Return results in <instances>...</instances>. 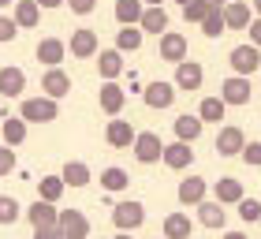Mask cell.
Wrapping results in <instances>:
<instances>
[{"mask_svg":"<svg viewBox=\"0 0 261 239\" xmlns=\"http://www.w3.org/2000/svg\"><path fill=\"white\" fill-rule=\"evenodd\" d=\"M19 116L27 119V124H53L56 116H60V101H53V98H27L22 101V109H19Z\"/></svg>","mask_w":261,"mask_h":239,"instance_id":"1","label":"cell"},{"mask_svg":"<svg viewBox=\"0 0 261 239\" xmlns=\"http://www.w3.org/2000/svg\"><path fill=\"white\" fill-rule=\"evenodd\" d=\"M112 224H116L120 232H138L142 224H146V206H142V202H135V198L120 202V206L112 209Z\"/></svg>","mask_w":261,"mask_h":239,"instance_id":"2","label":"cell"},{"mask_svg":"<svg viewBox=\"0 0 261 239\" xmlns=\"http://www.w3.org/2000/svg\"><path fill=\"white\" fill-rule=\"evenodd\" d=\"M228 64H231V71L235 75H246L250 79L254 71H261V49L250 41V45H235V49L228 53Z\"/></svg>","mask_w":261,"mask_h":239,"instance_id":"3","label":"cell"},{"mask_svg":"<svg viewBox=\"0 0 261 239\" xmlns=\"http://www.w3.org/2000/svg\"><path fill=\"white\" fill-rule=\"evenodd\" d=\"M130 150H135V157H138L142 164H157V161L164 157V142H161V135H153V131H138Z\"/></svg>","mask_w":261,"mask_h":239,"instance_id":"4","label":"cell"},{"mask_svg":"<svg viewBox=\"0 0 261 239\" xmlns=\"http://www.w3.org/2000/svg\"><path fill=\"white\" fill-rule=\"evenodd\" d=\"M172 82H175V90H201V82H205V67H201L198 60H179Z\"/></svg>","mask_w":261,"mask_h":239,"instance_id":"5","label":"cell"},{"mask_svg":"<svg viewBox=\"0 0 261 239\" xmlns=\"http://www.w3.org/2000/svg\"><path fill=\"white\" fill-rule=\"evenodd\" d=\"M67 49L75 60H90V56H97L101 53V41H97V30H90V27H82L71 34V41H67Z\"/></svg>","mask_w":261,"mask_h":239,"instance_id":"6","label":"cell"},{"mask_svg":"<svg viewBox=\"0 0 261 239\" xmlns=\"http://www.w3.org/2000/svg\"><path fill=\"white\" fill-rule=\"evenodd\" d=\"M60 232L64 239H90V217L82 209H60Z\"/></svg>","mask_w":261,"mask_h":239,"instance_id":"7","label":"cell"},{"mask_svg":"<svg viewBox=\"0 0 261 239\" xmlns=\"http://www.w3.org/2000/svg\"><path fill=\"white\" fill-rule=\"evenodd\" d=\"M142 101L149 105V109H172V101H175V82H164V79H157V82H149L146 90H142Z\"/></svg>","mask_w":261,"mask_h":239,"instance_id":"8","label":"cell"},{"mask_svg":"<svg viewBox=\"0 0 261 239\" xmlns=\"http://www.w3.org/2000/svg\"><path fill=\"white\" fill-rule=\"evenodd\" d=\"M220 98H224V105H250V79L228 75L220 82Z\"/></svg>","mask_w":261,"mask_h":239,"instance_id":"9","label":"cell"},{"mask_svg":"<svg viewBox=\"0 0 261 239\" xmlns=\"http://www.w3.org/2000/svg\"><path fill=\"white\" fill-rule=\"evenodd\" d=\"M243 146H246L243 127H235V124L220 127V135H217V153H220V157H239V153H243Z\"/></svg>","mask_w":261,"mask_h":239,"instance_id":"10","label":"cell"},{"mask_svg":"<svg viewBox=\"0 0 261 239\" xmlns=\"http://www.w3.org/2000/svg\"><path fill=\"white\" fill-rule=\"evenodd\" d=\"M164 164H168L172 172H183V169H191L194 164V150H191V142H168V146H164V157H161Z\"/></svg>","mask_w":261,"mask_h":239,"instance_id":"11","label":"cell"},{"mask_svg":"<svg viewBox=\"0 0 261 239\" xmlns=\"http://www.w3.org/2000/svg\"><path fill=\"white\" fill-rule=\"evenodd\" d=\"M161 60H168V64H179V60H187V38L179 30H164L161 34V49H157Z\"/></svg>","mask_w":261,"mask_h":239,"instance_id":"12","label":"cell"},{"mask_svg":"<svg viewBox=\"0 0 261 239\" xmlns=\"http://www.w3.org/2000/svg\"><path fill=\"white\" fill-rule=\"evenodd\" d=\"M41 93H45V98H53V101L67 98V93H71V75L60 71V67H49V71H45V79H41Z\"/></svg>","mask_w":261,"mask_h":239,"instance_id":"13","label":"cell"},{"mask_svg":"<svg viewBox=\"0 0 261 239\" xmlns=\"http://www.w3.org/2000/svg\"><path fill=\"white\" fill-rule=\"evenodd\" d=\"M97 101H101V112H105V116H120V112H123V105H127V93H123L120 82L112 79V82H105V86H101Z\"/></svg>","mask_w":261,"mask_h":239,"instance_id":"14","label":"cell"},{"mask_svg":"<svg viewBox=\"0 0 261 239\" xmlns=\"http://www.w3.org/2000/svg\"><path fill=\"white\" fill-rule=\"evenodd\" d=\"M194 209H198V224L201 228H224V221H228V209H224L217 198H201Z\"/></svg>","mask_w":261,"mask_h":239,"instance_id":"15","label":"cell"},{"mask_svg":"<svg viewBox=\"0 0 261 239\" xmlns=\"http://www.w3.org/2000/svg\"><path fill=\"white\" fill-rule=\"evenodd\" d=\"M205 195H209V183H205L201 176H187V179H179V190H175L179 206H198Z\"/></svg>","mask_w":261,"mask_h":239,"instance_id":"16","label":"cell"},{"mask_svg":"<svg viewBox=\"0 0 261 239\" xmlns=\"http://www.w3.org/2000/svg\"><path fill=\"white\" fill-rule=\"evenodd\" d=\"M27 90V71L22 67H0V98H22Z\"/></svg>","mask_w":261,"mask_h":239,"instance_id":"17","label":"cell"},{"mask_svg":"<svg viewBox=\"0 0 261 239\" xmlns=\"http://www.w3.org/2000/svg\"><path fill=\"white\" fill-rule=\"evenodd\" d=\"M243 195H246V190H243V183L235 176H220L217 183H213V198H217L220 206H239Z\"/></svg>","mask_w":261,"mask_h":239,"instance_id":"18","label":"cell"},{"mask_svg":"<svg viewBox=\"0 0 261 239\" xmlns=\"http://www.w3.org/2000/svg\"><path fill=\"white\" fill-rule=\"evenodd\" d=\"M11 8H15V11H11V19L19 22V30H34L41 22V4H38V0H15Z\"/></svg>","mask_w":261,"mask_h":239,"instance_id":"19","label":"cell"},{"mask_svg":"<svg viewBox=\"0 0 261 239\" xmlns=\"http://www.w3.org/2000/svg\"><path fill=\"white\" fill-rule=\"evenodd\" d=\"M135 135H138V131L130 127L127 119H109V127H105V138H109V146H116V150L135 146Z\"/></svg>","mask_w":261,"mask_h":239,"instance_id":"20","label":"cell"},{"mask_svg":"<svg viewBox=\"0 0 261 239\" xmlns=\"http://www.w3.org/2000/svg\"><path fill=\"white\" fill-rule=\"evenodd\" d=\"M64 56H67V41H60V38H41L38 41V60L45 67H60Z\"/></svg>","mask_w":261,"mask_h":239,"instance_id":"21","label":"cell"},{"mask_svg":"<svg viewBox=\"0 0 261 239\" xmlns=\"http://www.w3.org/2000/svg\"><path fill=\"white\" fill-rule=\"evenodd\" d=\"M27 221L34 224V228H49V224H56L60 221V209H56V202H45V198H38L34 206L27 209Z\"/></svg>","mask_w":261,"mask_h":239,"instance_id":"22","label":"cell"},{"mask_svg":"<svg viewBox=\"0 0 261 239\" xmlns=\"http://www.w3.org/2000/svg\"><path fill=\"white\" fill-rule=\"evenodd\" d=\"M250 4L246 0H228L224 4V22H228V30H246L250 27Z\"/></svg>","mask_w":261,"mask_h":239,"instance_id":"23","label":"cell"},{"mask_svg":"<svg viewBox=\"0 0 261 239\" xmlns=\"http://www.w3.org/2000/svg\"><path fill=\"white\" fill-rule=\"evenodd\" d=\"M97 71H101L105 82L120 79V75H123V53H120V49H101V53H97Z\"/></svg>","mask_w":261,"mask_h":239,"instance_id":"24","label":"cell"},{"mask_svg":"<svg viewBox=\"0 0 261 239\" xmlns=\"http://www.w3.org/2000/svg\"><path fill=\"white\" fill-rule=\"evenodd\" d=\"M138 27H142V34H157L161 38V34L168 30V11H164V4H149L146 11H142Z\"/></svg>","mask_w":261,"mask_h":239,"instance_id":"25","label":"cell"},{"mask_svg":"<svg viewBox=\"0 0 261 239\" xmlns=\"http://www.w3.org/2000/svg\"><path fill=\"white\" fill-rule=\"evenodd\" d=\"M201 127H205V124H201V116L194 112H183V116H175V138H179V142H191V146H194V142L201 138Z\"/></svg>","mask_w":261,"mask_h":239,"instance_id":"26","label":"cell"},{"mask_svg":"<svg viewBox=\"0 0 261 239\" xmlns=\"http://www.w3.org/2000/svg\"><path fill=\"white\" fill-rule=\"evenodd\" d=\"M0 131H4V146H11V150H19L27 142V119L22 116H4Z\"/></svg>","mask_w":261,"mask_h":239,"instance_id":"27","label":"cell"},{"mask_svg":"<svg viewBox=\"0 0 261 239\" xmlns=\"http://www.w3.org/2000/svg\"><path fill=\"white\" fill-rule=\"evenodd\" d=\"M194 235V224L187 213H168L164 217V239H191Z\"/></svg>","mask_w":261,"mask_h":239,"instance_id":"28","label":"cell"},{"mask_svg":"<svg viewBox=\"0 0 261 239\" xmlns=\"http://www.w3.org/2000/svg\"><path fill=\"white\" fill-rule=\"evenodd\" d=\"M142 11H146L142 0H116V22H120V27H138Z\"/></svg>","mask_w":261,"mask_h":239,"instance_id":"29","label":"cell"},{"mask_svg":"<svg viewBox=\"0 0 261 239\" xmlns=\"http://www.w3.org/2000/svg\"><path fill=\"white\" fill-rule=\"evenodd\" d=\"M201 34L205 38H220V34H228V22H224V4H213L209 15L201 19Z\"/></svg>","mask_w":261,"mask_h":239,"instance_id":"30","label":"cell"},{"mask_svg":"<svg viewBox=\"0 0 261 239\" xmlns=\"http://www.w3.org/2000/svg\"><path fill=\"white\" fill-rule=\"evenodd\" d=\"M60 176H64V183H67V187H86L90 179H93V176H90V164H86V161H67Z\"/></svg>","mask_w":261,"mask_h":239,"instance_id":"31","label":"cell"},{"mask_svg":"<svg viewBox=\"0 0 261 239\" xmlns=\"http://www.w3.org/2000/svg\"><path fill=\"white\" fill-rule=\"evenodd\" d=\"M64 190H67L64 176H41L38 179V198H45V202H60Z\"/></svg>","mask_w":261,"mask_h":239,"instance_id":"32","label":"cell"},{"mask_svg":"<svg viewBox=\"0 0 261 239\" xmlns=\"http://www.w3.org/2000/svg\"><path fill=\"white\" fill-rule=\"evenodd\" d=\"M224 112H228V105H224V98H205L198 105V116H201V124H220Z\"/></svg>","mask_w":261,"mask_h":239,"instance_id":"33","label":"cell"},{"mask_svg":"<svg viewBox=\"0 0 261 239\" xmlns=\"http://www.w3.org/2000/svg\"><path fill=\"white\" fill-rule=\"evenodd\" d=\"M142 38H146L142 27H123L120 34H116V49H120V53H138L142 49Z\"/></svg>","mask_w":261,"mask_h":239,"instance_id":"34","label":"cell"},{"mask_svg":"<svg viewBox=\"0 0 261 239\" xmlns=\"http://www.w3.org/2000/svg\"><path fill=\"white\" fill-rule=\"evenodd\" d=\"M127 183H130V176H127L123 169H116V164L101 172V187H105V190H127Z\"/></svg>","mask_w":261,"mask_h":239,"instance_id":"35","label":"cell"},{"mask_svg":"<svg viewBox=\"0 0 261 239\" xmlns=\"http://www.w3.org/2000/svg\"><path fill=\"white\" fill-rule=\"evenodd\" d=\"M22 217V206L11 195H0V224H15Z\"/></svg>","mask_w":261,"mask_h":239,"instance_id":"36","label":"cell"},{"mask_svg":"<svg viewBox=\"0 0 261 239\" xmlns=\"http://www.w3.org/2000/svg\"><path fill=\"white\" fill-rule=\"evenodd\" d=\"M209 8H213V0H191V4L183 8V19H187V22H198V27H201V19L209 15Z\"/></svg>","mask_w":261,"mask_h":239,"instance_id":"37","label":"cell"},{"mask_svg":"<svg viewBox=\"0 0 261 239\" xmlns=\"http://www.w3.org/2000/svg\"><path fill=\"white\" fill-rule=\"evenodd\" d=\"M239 217L246 221V224H250V221H261V202L257 198H239Z\"/></svg>","mask_w":261,"mask_h":239,"instance_id":"38","label":"cell"},{"mask_svg":"<svg viewBox=\"0 0 261 239\" xmlns=\"http://www.w3.org/2000/svg\"><path fill=\"white\" fill-rule=\"evenodd\" d=\"M19 38V22L11 19V15H0V45L4 41H15Z\"/></svg>","mask_w":261,"mask_h":239,"instance_id":"39","label":"cell"},{"mask_svg":"<svg viewBox=\"0 0 261 239\" xmlns=\"http://www.w3.org/2000/svg\"><path fill=\"white\" fill-rule=\"evenodd\" d=\"M239 157H243L246 164H250V169H261V142H246Z\"/></svg>","mask_w":261,"mask_h":239,"instance_id":"40","label":"cell"},{"mask_svg":"<svg viewBox=\"0 0 261 239\" xmlns=\"http://www.w3.org/2000/svg\"><path fill=\"white\" fill-rule=\"evenodd\" d=\"M11 172H15V150L0 146V176H11Z\"/></svg>","mask_w":261,"mask_h":239,"instance_id":"41","label":"cell"},{"mask_svg":"<svg viewBox=\"0 0 261 239\" xmlns=\"http://www.w3.org/2000/svg\"><path fill=\"white\" fill-rule=\"evenodd\" d=\"M67 8L75 11V15H90V11L97 8V0H67Z\"/></svg>","mask_w":261,"mask_h":239,"instance_id":"42","label":"cell"},{"mask_svg":"<svg viewBox=\"0 0 261 239\" xmlns=\"http://www.w3.org/2000/svg\"><path fill=\"white\" fill-rule=\"evenodd\" d=\"M34 239H64L60 224H49V228H34Z\"/></svg>","mask_w":261,"mask_h":239,"instance_id":"43","label":"cell"},{"mask_svg":"<svg viewBox=\"0 0 261 239\" xmlns=\"http://www.w3.org/2000/svg\"><path fill=\"white\" fill-rule=\"evenodd\" d=\"M246 30H250V41L261 49V15H257V19H250V27H246Z\"/></svg>","mask_w":261,"mask_h":239,"instance_id":"44","label":"cell"},{"mask_svg":"<svg viewBox=\"0 0 261 239\" xmlns=\"http://www.w3.org/2000/svg\"><path fill=\"white\" fill-rule=\"evenodd\" d=\"M38 4H41V8H64L67 0H38Z\"/></svg>","mask_w":261,"mask_h":239,"instance_id":"45","label":"cell"},{"mask_svg":"<svg viewBox=\"0 0 261 239\" xmlns=\"http://www.w3.org/2000/svg\"><path fill=\"white\" fill-rule=\"evenodd\" d=\"M224 239H246L243 232H224Z\"/></svg>","mask_w":261,"mask_h":239,"instance_id":"46","label":"cell"},{"mask_svg":"<svg viewBox=\"0 0 261 239\" xmlns=\"http://www.w3.org/2000/svg\"><path fill=\"white\" fill-rule=\"evenodd\" d=\"M250 8L257 11V15H261V0H250Z\"/></svg>","mask_w":261,"mask_h":239,"instance_id":"47","label":"cell"},{"mask_svg":"<svg viewBox=\"0 0 261 239\" xmlns=\"http://www.w3.org/2000/svg\"><path fill=\"white\" fill-rule=\"evenodd\" d=\"M142 4H146V8H149V4H164V0H142Z\"/></svg>","mask_w":261,"mask_h":239,"instance_id":"48","label":"cell"},{"mask_svg":"<svg viewBox=\"0 0 261 239\" xmlns=\"http://www.w3.org/2000/svg\"><path fill=\"white\" fill-rule=\"evenodd\" d=\"M116 239H130V232H120V235H116Z\"/></svg>","mask_w":261,"mask_h":239,"instance_id":"49","label":"cell"},{"mask_svg":"<svg viewBox=\"0 0 261 239\" xmlns=\"http://www.w3.org/2000/svg\"><path fill=\"white\" fill-rule=\"evenodd\" d=\"M8 4H15V0H0V8H8Z\"/></svg>","mask_w":261,"mask_h":239,"instance_id":"50","label":"cell"},{"mask_svg":"<svg viewBox=\"0 0 261 239\" xmlns=\"http://www.w3.org/2000/svg\"><path fill=\"white\" fill-rule=\"evenodd\" d=\"M175 4H179V8H187V4H191V0H175Z\"/></svg>","mask_w":261,"mask_h":239,"instance_id":"51","label":"cell"},{"mask_svg":"<svg viewBox=\"0 0 261 239\" xmlns=\"http://www.w3.org/2000/svg\"><path fill=\"white\" fill-rule=\"evenodd\" d=\"M213 4H228V0H213Z\"/></svg>","mask_w":261,"mask_h":239,"instance_id":"52","label":"cell"},{"mask_svg":"<svg viewBox=\"0 0 261 239\" xmlns=\"http://www.w3.org/2000/svg\"><path fill=\"white\" fill-rule=\"evenodd\" d=\"M257 224H261V221H257Z\"/></svg>","mask_w":261,"mask_h":239,"instance_id":"53","label":"cell"}]
</instances>
